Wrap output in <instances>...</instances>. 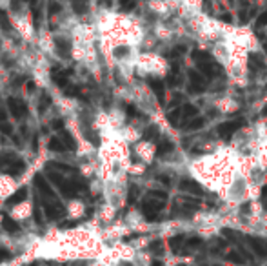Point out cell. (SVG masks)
<instances>
[{
  "label": "cell",
  "mask_w": 267,
  "mask_h": 266,
  "mask_svg": "<svg viewBox=\"0 0 267 266\" xmlns=\"http://www.w3.org/2000/svg\"><path fill=\"white\" fill-rule=\"evenodd\" d=\"M166 60L157 53L146 51V53H138L136 57V71L140 73H149V75H162L166 73Z\"/></svg>",
  "instance_id": "1"
},
{
  "label": "cell",
  "mask_w": 267,
  "mask_h": 266,
  "mask_svg": "<svg viewBox=\"0 0 267 266\" xmlns=\"http://www.w3.org/2000/svg\"><path fill=\"white\" fill-rule=\"evenodd\" d=\"M33 202L29 199H24V201L15 202L13 206L9 208V217L15 221V223H26L33 217Z\"/></svg>",
  "instance_id": "2"
},
{
  "label": "cell",
  "mask_w": 267,
  "mask_h": 266,
  "mask_svg": "<svg viewBox=\"0 0 267 266\" xmlns=\"http://www.w3.org/2000/svg\"><path fill=\"white\" fill-rule=\"evenodd\" d=\"M20 182L11 173H0V202L7 201L11 195H15Z\"/></svg>",
  "instance_id": "3"
},
{
  "label": "cell",
  "mask_w": 267,
  "mask_h": 266,
  "mask_svg": "<svg viewBox=\"0 0 267 266\" xmlns=\"http://www.w3.org/2000/svg\"><path fill=\"white\" fill-rule=\"evenodd\" d=\"M135 155L144 164L151 162L153 157H155V144L149 142V140H138L135 144Z\"/></svg>",
  "instance_id": "4"
},
{
  "label": "cell",
  "mask_w": 267,
  "mask_h": 266,
  "mask_svg": "<svg viewBox=\"0 0 267 266\" xmlns=\"http://www.w3.org/2000/svg\"><path fill=\"white\" fill-rule=\"evenodd\" d=\"M66 215L71 221H79L86 215V202L80 201V199H71V201L66 204Z\"/></svg>",
  "instance_id": "5"
},
{
  "label": "cell",
  "mask_w": 267,
  "mask_h": 266,
  "mask_svg": "<svg viewBox=\"0 0 267 266\" xmlns=\"http://www.w3.org/2000/svg\"><path fill=\"white\" fill-rule=\"evenodd\" d=\"M116 215V208L109 202H104L102 206H100L98 213H96V219H98V223L102 224H111L113 223V219Z\"/></svg>",
  "instance_id": "6"
},
{
  "label": "cell",
  "mask_w": 267,
  "mask_h": 266,
  "mask_svg": "<svg viewBox=\"0 0 267 266\" xmlns=\"http://www.w3.org/2000/svg\"><path fill=\"white\" fill-rule=\"evenodd\" d=\"M249 245H251V248L255 250V254H257L258 257H267V243L262 239H258V237H251L249 239Z\"/></svg>",
  "instance_id": "7"
},
{
  "label": "cell",
  "mask_w": 267,
  "mask_h": 266,
  "mask_svg": "<svg viewBox=\"0 0 267 266\" xmlns=\"http://www.w3.org/2000/svg\"><path fill=\"white\" fill-rule=\"evenodd\" d=\"M227 259H229L231 263H236V265H246V257H242L240 254H236V252H231L229 256H227Z\"/></svg>",
  "instance_id": "8"
},
{
  "label": "cell",
  "mask_w": 267,
  "mask_h": 266,
  "mask_svg": "<svg viewBox=\"0 0 267 266\" xmlns=\"http://www.w3.org/2000/svg\"><path fill=\"white\" fill-rule=\"evenodd\" d=\"M153 266H164L162 263H153Z\"/></svg>",
  "instance_id": "9"
},
{
  "label": "cell",
  "mask_w": 267,
  "mask_h": 266,
  "mask_svg": "<svg viewBox=\"0 0 267 266\" xmlns=\"http://www.w3.org/2000/svg\"><path fill=\"white\" fill-rule=\"evenodd\" d=\"M2 219H4V217H2V213H0V224H2Z\"/></svg>",
  "instance_id": "10"
}]
</instances>
